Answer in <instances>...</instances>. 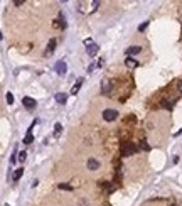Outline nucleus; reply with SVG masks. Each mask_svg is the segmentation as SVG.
Wrapping results in <instances>:
<instances>
[{
	"label": "nucleus",
	"instance_id": "5701e85b",
	"mask_svg": "<svg viewBox=\"0 0 182 206\" xmlns=\"http://www.w3.org/2000/svg\"><path fill=\"white\" fill-rule=\"evenodd\" d=\"M95 66H96L95 63H93V64H89V68H88V73H91V71H93V69H95Z\"/></svg>",
	"mask_w": 182,
	"mask_h": 206
},
{
	"label": "nucleus",
	"instance_id": "9b49d317",
	"mask_svg": "<svg viewBox=\"0 0 182 206\" xmlns=\"http://www.w3.org/2000/svg\"><path fill=\"white\" fill-rule=\"evenodd\" d=\"M138 52H142V48H140V46H132V48L126 49V54H128V56H133V54H138Z\"/></svg>",
	"mask_w": 182,
	"mask_h": 206
},
{
	"label": "nucleus",
	"instance_id": "1a4fd4ad",
	"mask_svg": "<svg viewBox=\"0 0 182 206\" xmlns=\"http://www.w3.org/2000/svg\"><path fill=\"white\" fill-rule=\"evenodd\" d=\"M98 51H100V48H98V44H95V42H93L91 46H88V48H86V52L89 54V56H95Z\"/></svg>",
	"mask_w": 182,
	"mask_h": 206
},
{
	"label": "nucleus",
	"instance_id": "20e7f679",
	"mask_svg": "<svg viewBox=\"0 0 182 206\" xmlns=\"http://www.w3.org/2000/svg\"><path fill=\"white\" fill-rule=\"evenodd\" d=\"M101 93L103 95H110L111 93V81L110 79H103L101 81Z\"/></svg>",
	"mask_w": 182,
	"mask_h": 206
},
{
	"label": "nucleus",
	"instance_id": "9d476101",
	"mask_svg": "<svg viewBox=\"0 0 182 206\" xmlns=\"http://www.w3.org/2000/svg\"><path fill=\"white\" fill-rule=\"evenodd\" d=\"M54 98H56V101H58V103L64 105V103L67 101V95H66V93H56V96H54Z\"/></svg>",
	"mask_w": 182,
	"mask_h": 206
},
{
	"label": "nucleus",
	"instance_id": "412c9836",
	"mask_svg": "<svg viewBox=\"0 0 182 206\" xmlns=\"http://www.w3.org/2000/svg\"><path fill=\"white\" fill-rule=\"evenodd\" d=\"M25 156H27V154H25L24 150H22V152H19V162H24V161H25Z\"/></svg>",
	"mask_w": 182,
	"mask_h": 206
},
{
	"label": "nucleus",
	"instance_id": "4be33fe9",
	"mask_svg": "<svg viewBox=\"0 0 182 206\" xmlns=\"http://www.w3.org/2000/svg\"><path fill=\"white\" fill-rule=\"evenodd\" d=\"M140 147L145 149V150H150V145H148V144H145V142H142V144H140Z\"/></svg>",
	"mask_w": 182,
	"mask_h": 206
},
{
	"label": "nucleus",
	"instance_id": "6ab92c4d",
	"mask_svg": "<svg viewBox=\"0 0 182 206\" xmlns=\"http://www.w3.org/2000/svg\"><path fill=\"white\" fill-rule=\"evenodd\" d=\"M5 98H7V103H9V105H12V103H14V95H12V93H7V96H5Z\"/></svg>",
	"mask_w": 182,
	"mask_h": 206
},
{
	"label": "nucleus",
	"instance_id": "ddd939ff",
	"mask_svg": "<svg viewBox=\"0 0 182 206\" xmlns=\"http://www.w3.org/2000/svg\"><path fill=\"white\" fill-rule=\"evenodd\" d=\"M83 81H84V79H83V78H79V79L76 81V83H74V86H73V90H71V93H73V95H76L78 91H79V88L83 86Z\"/></svg>",
	"mask_w": 182,
	"mask_h": 206
},
{
	"label": "nucleus",
	"instance_id": "f8f14e48",
	"mask_svg": "<svg viewBox=\"0 0 182 206\" xmlns=\"http://www.w3.org/2000/svg\"><path fill=\"white\" fill-rule=\"evenodd\" d=\"M160 107L162 108H167V110H172L174 108V100H162V103H160Z\"/></svg>",
	"mask_w": 182,
	"mask_h": 206
},
{
	"label": "nucleus",
	"instance_id": "b1692460",
	"mask_svg": "<svg viewBox=\"0 0 182 206\" xmlns=\"http://www.w3.org/2000/svg\"><path fill=\"white\" fill-rule=\"evenodd\" d=\"M181 134H182V128L179 130V132H177V134H175V135H181Z\"/></svg>",
	"mask_w": 182,
	"mask_h": 206
},
{
	"label": "nucleus",
	"instance_id": "4468645a",
	"mask_svg": "<svg viewBox=\"0 0 182 206\" xmlns=\"http://www.w3.org/2000/svg\"><path fill=\"white\" fill-rule=\"evenodd\" d=\"M22 174H24V169H22V167H20V169H15L14 174H12V181H19L20 177H22Z\"/></svg>",
	"mask_w": 182,
	"mask_h": 206
},
{
	"label": "nucleus",
	"instance_id": "0eeeda50",
	"mask_svg": "<svg viewBox=\"0 0 182 206\" xmlns=\"http://www.w3.org/2000/svg\"><path fill=\"white\" fill-rule=\"evenodd\" d=\"M125 64H126V68H130V69H135V68H138V66H140V63H138L137 59H133V58H126Z\"/></svg>",
	"mask_w": 182,
	"mask_h": 206
},
{
	"label": "nucleus",
	"instance_id": "a878e982",
	"mask_svg": "<svg viewBox=\"0 0 182 206\" xmlns=\"http://www.w3.org/2000/svg\"><path fill=\"white\" fill-rule=\"evenodd\" d=\"M5 206H10V205H5Z\"/></svg>",
	"mask_w": 182,
	"mask_h": 206
},
{
	"label": "nucleus",
	"instance_id": "7ed1b4c3",
	"mask_svg": "<svg viewBox=\"0 0 182 206\" xmlns=\"http://www.w3.org/2000/svg\"><path fill=\"white\" fill-rule=\"evenodd\" d=\"M54 69H56V73L58 74H66L67 73V64H66V61H58L56 63V66H54Z\"/></svg>",
	"mask_w": 182,
	"mask_h": 206
},
{
	"label": "nucleus",
	"instance_id": "393cba45",
	"mask_svg": "<svg viewBox=\"0 0 182 206\" xmlns=\"http://www.w3.org/2000/svg\"><path fill=\"white\" fill-rule=\"evenodd\" d=\"M179 85H181V91H182V83H179Z\"/></svg>",
	"mask_w": 182,
	"mask_h": 206
},
{
	"label": "nucleus",
	"instance_id": "a211bd4d",
	"mask_svg": "<svg viewBox=\"0 0 182 206\" xmlns=\"http://www.w3.org/2000/svg\"><path fill=\"white\" fill-rule=\"evenodd\" d=\"M58 187H59V189H64V191H73V186H69V184H62V183H61Z\"/></svg>",
	"mask_w": 182,
	"mask_h": 206
},
{
	"label": "nucleus",
	"instance_id": "f03ea898",
	"mask_svg": "<svg viewBox=\"0 0 182 206\" xmlns=\"http://www.w3.org/2000/svg\"><path fill=\"white\" fill-rule=\"evenodd\" d=\"M116 118H118V112H116V110H111V108L103 110V120H106V122H113V120H116Z\"/></svg>",
	"mask_w": 182,
	"mask_h": 206
},
{
	"label": "nucleus",
	"instance_id": "aec40b11",
	"mask_svg": "<svg viewBox=\"0 0 182 206\" xmlns=\"http://www.w3.org/2000/svg\"><path fill=\"white\" fill-rule=\"evenodd\" d=\"M147 27H148V22H144V24H140V25H138V30H140V32H144Z\"/></svg>",
	"mask_w": 182,
	"mask_h": 206
},
{
	"label": "nucleus",
	"instance_id": "f257e3e1",
	"mask_svg": "<svg viewBox=\"0 0 182 206\" xmlns=\"http://www.w3.org/2000/svg\"><path fill=\"white\" fill-rule=\"evenodd\" d=\"M138 152V149L135 147L132 142H123L122 144V149H120V154L123 157H126V156H133V154H137Z\"/></svg>",
	"mask_w": 182,
	"mask_h": 206
},
{
	"label": "nucleus",
	"instance_id": "2eb2a0df",
	"mask_svg": "<svg viewBox=\"0 0 182 206\" xmlns=\"http://www.w3.org/2000/svg\"><path fill=\"white\" fill-rule=\"evenodd\" d=\"M100 186L106 187V189H108V193H113V191H115V184H110V183H106V181H101V183H100Z\"/></svg>",
	"mask_w": 182,
	"mask_h": 206
},
{
	"label": "nucleus",
	"instance_id": "f3484780",
	"mask_svg": "<svg viewBox=\"0 0 182 206\" xmlns=\"http://www.w3.org/2000/svg\"><path fill=\"white\" fill-rule=\"evenodd\" d=\"M34 142V137H32V134H27L25 137H24V144H32Z\"/></svg>",
	"mask_w": 182,
	"mask_h": 206
},
{
	"label": "nucleus",
	"instance_id": "39448f33",
	"mask_svg": "<svg viewBox=\"0 0 182 206\" xmlns=\"http://www.w3.org/2000/svg\"><path fill=\"white\" fill-rule=\"evenodd\" d=\"M22 105L27 108V110H32V108L36 107V100L30 98V96H24V98H22Z\"/></svg>",
	"mask_w": 182,
	"mask_h": 206
},
{
	"label": "nucleus",
	"instance_id": "423d86ee",
	"mask_svg": "<svg viewBox=\"0 0 182 206\" xmlns=\"http://www.w3.org/2000/svg\"><path fill=\"white\" fill-rule=\"evenodd\" d=\"M86 166H88V169H89V171H98L101 164H100V161H96V159H88Z\"/></svg>",
	"mask_w": 182,
	"mask_h": 206
},
{
	"label": "nucleus",
	"instance_id": "6e6552de",
	"mask_svg": "<svg viewBox=\"0 0 182 206\" xmlns=\"http://www.w3.org/2000/svg\"><path fill=\"white\" fill-rule=\"evenodd\" d=\"M56 44H58V41L56 39H51L47 44V49H46V54H52L54 52V49H56Z\"/></svg>",
	"mask_w": 182,
	"mask_h": 206
},
{
	"label": "nucleus",
	"instance_id": "dca6fc26",
	"mask_svg": "<svg viewBox=\"0 0 182 206\" xmlns=\"http://www.w3.org/2000/svg\"><path fill=\"white\" fill-rule=\"evenodd\" d=\"M61 130H62V125H61V123H56V125H54V135H56V137L61 135Z\"/></svg>",
	"mask_w": 182,
	"mask_h": 206
}]
</instances>
